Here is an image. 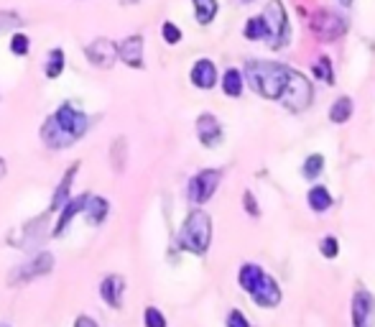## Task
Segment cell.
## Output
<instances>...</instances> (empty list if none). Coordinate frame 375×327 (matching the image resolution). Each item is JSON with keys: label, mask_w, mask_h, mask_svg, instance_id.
<instances>
[{"label": "cell", "mask_w": 375, "mask_h": 327, "mask_svg": "<svg viewBox=\"0 0 375 327\" xmlns=\"http://www.w3.org/2000/svg\"><path fill=\"white\" fill-rule=\"evenodd\" d=\"M87 115L77 110L74 105L69 102H64L56 108L52 118L46 120L44 126H41V141H44L49 148H67L71 146L74 141H80L84 133H87Z\"/></svg>", "instance_id": "cell-1"}, {"label": "cell", "mask_w": 375, "mask_h": 327, "mask_svg": "<svg viewBox=\"0 0 375 327\" xmlns=\"http://www.w3.org/2000/svg\"><path fill=\"white\" fill-rule=\"evenodd\" d=\"M238 282H240V286L248 291L250 300L255 302L258 307L273 309L281 304V300H284L278 282L266 271V269H260L258 264H242L240 273H238Z\"/></svg>", "instance_id": "cell-2"}, {"label": "cell", "mask_w": 375, "mask_h": 327, "mask_svg": "<svg viewBox=\"0 0 375 327\" xmlns=\"http://www.w3.org/2000/svg\"><path fill=\"white\" fill-rule=\"evenodd\" d=\"M250 90L266 98V100H278L286 87V77H288V67L278 62H248L245 74Z\"/></svg>", "instance_id": "cell-3"}, {"label": "cell", "mask_w": 375, "mask_h": 327, "mask_svg": "<svg viewBox=\"0 0 375 327\" xmlns=\"http://www.w3.org/2000/svg\"><path fill=\"white\" fill-rule=\"evenodd\" d=\"M212 243V218L205 210H192L179 230V245L194 256H205Z\"/></svg>", "instance_id": "cell-4"}, {"label": "cell", "mask_w": 375, "mask_h": 327, "mask_svg": "<svg viewBox=\"0 0 375 327\" xmlns=\"http://www.w3.org/2000/svg\"><path fill=\"white\" fill-rule=\"evenodd\" d=\"M263 21L268 26V44L271 49H281L288 44L291 28H288V13H286L284 0H268L263 10Z\"/></svg>", "instance_id": "cell-5"}, {"label": "cell", "mask_w": 375, "mask_h": 327, "mask_svg": "<svg viewBox=\"0 0 375 327\" xmlns=\"http://www.w3.org/2000/svg\"><path fill=\"white\" fill-rule=\"evenodd\" d=\"M278 100L284 102V108H288L291 113H304V110L312 105V84H309V80L302 72H296V69L288 67L286 87Z\"/></svg>", "instance_id": "cell-6"}, {"label": "cell", "mask_w": 375, "mask_h": 327, "mask_svg": "<svg viewBox=\"0 0 375 327\" xmlns=\"http://www.w3.org/2000/svg\"><path fill=\"white\" fill-rule=\"evenodd\" d=\"M309 28H312L314 38H319V41H337L339 36H345V31H348V23H345V19L339 16V13H334V10H327L321 8L317 10L312 16V21H309Z\"/></svg>", "instance_id": "cell-7"}, {"label": "cell", "mask_w": 375, "mask_h": 327, "mask_svg": "<svg viewBox=\"0 0 375 327\" xmlns=\"http://www.w3.org/2000/svg\"><path fill=\"white\" fill-rule=\"evenodd\" d=\"M223 172L220 169H202L199 174H194L187 184V197L192 205H205L214 197V192L220 187Z\"/></svg>", "instance_id": "cell-8"}, {"label": "cell", "mask_w": 375, "mask_h": 327, "mask_svg": "<svg viewBox=\"0 0 375 327\" xmlns=\"http://www.w3.org/2000/svg\"><path fill=\"white\" fill-rule=\"evenodd\" d=\"M352 327H375V300L365 286L352 294Z\"/></svg>", "instance_id": "cell-9"}, {"label": "cell", "mask_w": 375, "mask_h": 327, "mask_svg": "<svg viewBox=\"0 0 375 327\" xmlns=\"http://www.w3.org/2000/svg\"><path fill=\"white\" fill-rule=\"evenodd\" d=\"M196 138L207 148H214V146L223 144V126H220V120L214 118L212 113H202L196 118Z\"/></svg>", "instance_id": "cell-10"}, {"label": "cell", "mask_w": 375, "mask_h": 327, "mask_svg": "<svg viewBox=\"0 0 375 327\" xmlns=\"http://www.w3.org/2000/svg\"><path fill=\"white\" fill-rule=\"evenodd\" d=\"M84 54H87V59L95 64V67L107 69V67H113V62L117 59V46L113 44L110 38H95V41L84 49Z\"/></svg>", "instance_id": "cell-11"}, {"label": "cell", "mask_w": 375, "mask_h": 327, "mask_svg": "<svg viewBox=\"0 0 375 327\" xmlns=\"http://www.w3.org/2000/svg\"><path fill=\"white\" fill-rule=\"evenodd\" d=\"M117 56H120L128 67L143 69V36L141 34H133V36L123 38V41L117 44Z\"/></svg>", "instance_id": "cell-12"}, {"label": "cell", "mask_w": 375, "mask_h": 327, "mask_svg": "<svg viewBox=\"0 0 375 327\" xmlns=\"http://www.w3.org/2000/svg\"><path fill=\"white\" fill-rule=\"evenodd\" d=\"M189 80L199 90H212L217 84V67H214L212 59H196L192 72H189Z\"/></svg>", "instance_id": "cell-13"}, {"label": "cell", "mask_w": 375, "mask_h": 327, "mask_svg": "<svg viewBox=\"0 0 375 327\" xmlns=\"http://www.w3.org/2000/svg\"><path fill=\"white\" fill-rule=\"evenodd\" d=\"M123 291H125V279L123 276H117V273L105 276L102 284H100V297H102V302L110 304L113 309L123 307Z\"/></svg>", "instance_id": "cell-14"}, {"label": "cell", "mask_w": 375, "mask_h": 327, "mask_svg": "<svg viewBox=\"0 0 375 327\" xmlns=\"http://www.w3.org/2000/svg\"><path fill=\"white\" fill-rule=\"evenodd\" d=\"M84 205H87V194H82V197H74L59 210V220H56V225H54V238H59L69 227V223L74 220V215H80L84 212Z\"/></svg>", "instance_id": "cell-15"}, {"label": "cell", "mask_w": 375, "mask_h": 327, "mask_svg": "<svg viewBox=\"0 0 375 327\" xmlns=\"http://www.w3.org/2000/svg\"><path fill=\"white\" fill-rule=\"evenodd\" d=\"M52 266H54V256L52 253H38L36 258H31L26 266H21V269H18V279L28 282V279H36V276H44V273L52 271Z\"/></svg>", "instance_id": "cell-16"}, {"label": "cell", "mask_w": 375, "mask_h": 327, "mask_svg": "<svg viewBox=\"0 0 375 327\" xmlns=\"http://www.w3.org/2000/svg\"><path fill=\"white\" fill-rule=\"evenodd\" d=\"M110 212V202L100 194H87V205H84V215H87L89 225H102Z\"/></svg>", "instance_id": "cell-17"}, {"label": "cell", "mask_w": 375, "mask_h": 327, "mask_svg": "<svg viewBox=\"0 0 375 327\" xmlns=\"http://www.w3.org/2000/svg\"><path fill=\"white\" fill-rule=\"evenodd\" d=\"M77 169H80V164H71L69 169H67V174H64V179L59 182V187H56V192H54V200H52V210L54 212H59V210L69 202V192H71V182H74V174H77Z\"/></svg>", "instance_id": "cell-18"}, {"label": "cell", "mask_w": 375, "mask_h": 327, "mask_svg": "<svg viewBox=\"0 0 375 327\" xmlns=\"http://www.w3.org/2000/svg\"><path fill=\"white\" fill-rule=\"evenodd\" d=\"M192 5H194V19L199 26H209L217 19V10H220L217 0H192Z\"/></svg>", "instance_id": "cell-19"}, {"label": "cell", "mask_w": 375, "mask_h": 327, "mask_svg": "<svg viewBox=\"0 0 375 327\" xmlns=\"http://www.w3.org/2000/svg\"><path fill=\"white\" fill-rule=\"evenodd\" d=\"M306 202H309V207L314 210V212H327V210L332 207V194L327 187H321V184H314L312 190H309V194H306Z\"/></svg>", "instance_id": "cell-20"}, {"label": "cell", "mask_w": 375, "mask_h": 327, "mask_svg": "<svg viewBox=\"0 0 375 327\" xmlns=\"http://www.w3.org/2000/svg\"><path fill=\"white\" fill-rule=\"evenodd\" d=\"M242 87H245V77L240 69H227L223 74V92L227 98H240Z\"/></svg>", "instance_id": "cell-21"}, {"label": "cell", "mask_w": 375, "mask_h": 327, "mask_svg": "<svg viewBox=\"0 0 375 327\" xmlns=\"http://www.w3.org/2000/svg\"><path fill=\"white\" fill-rule=\"evenodd\" d=\"M242 36L248 38V41H268V26L263 16H253L248 19L245 28H242Z\"/></svg>", "instance_id": "cell-22"}, {"label": "cell", "mask_w": 375, "mask_h": 327, "mask_svg": "<svg viewBox=\"0 0 375 327\" xmlns=\"http://www.w3.org/2000/svg\"><path fill=\"white\" fill-rule=\"evenodd\" d=\"M352 118V100H350L348 95H342L337 100L332 102L330 108V120L332 123H348Z\"/></svg>", "instance_id": "cell-23"}, {"label": "cell", "mask_w": 375, "mask_h": 327, "mask_svg": "<svg viewBox=\"0 0 375 327\" xmlns=\"http://www.w3.org/2000/svg\"><path fill=\"white\" fill-rule=\"evenodd\" d=\"M64 64H67V56H64V49H52L49 56H46L44 72L49 80H56L59 74L64 72Z\"/></svg>", "instance_id": "cell-24"}, {"label": "cell", "mask_w": 375, "mask_h": 327, "mask_svg": "<svg viewBox=\"0 0 375 327\" xmlns=\"http://www.w3.org/2000/svg\"><path fill=\"white\" fill-rule=\"evenodd\" d=\"M312 72L317 80H321L324 84H334V69H332V62L330 56H319L317 62H314Z\"/></svg>", "instance_id": "cell-25"}, {"label": "cell", "mask_w": 375, "mask_h": 327, "mask_svg": "<svg viewBox=\"0 0 375 327\" xmlns=\"http://www.w3.org/2000/svg\"><path fill=\"white\" fill-rule=\"evenodd\" d=\"M324 172V156L321 154H309L306 156V161L302 166V174L306 179H317L319 174Z\"/></svg>", "instance_id": "cell-26"}, {"label": "cell", "mask_w": 375, "mask_h": 327, "mask_svg": "<svg viewBox=\"0 0 375 327\" xmlns=\"http://www.w3.org/2000/svg\"><path fill=\"white\" fill-rule=\"evenodd\" d=\"M28 49H31V38H28L26 34H13V38H10V52L16 56H26Z\"/></svg>", "instance_id": "cell-27"}, {"label": "cell", "mask_w": 375, "mask_h": 327, "mask_svg": "<svg viewBox=\"0 0 375 327\" xmlns=\"http://www.w3.org/2000/svg\"><path fill=\"white\" fill-rule=\"evenodd\" d=\"M143 322H146V327H166V317H163L161 309H156V307H146V312H143Z\"/></svg>", "instance_id": "cell-28"}, {"label": "cell", "mask_w": 375, "mask_h": 327, "mask_svg": "<svg viewBox=\"0 0 375 327\" xmlns=\"http://www.w3.org/2000/svg\"><path fill=\"white\" fill-rule=\"evenodd\" d=\"M161 36H163L166 44H179V41H181V28H179L177 23L166 21V23L161 26Z\"/></svg>", "instance_id": "cell-29"}, {"label": "cell", "mask_w": 375, "mask_h": 327, "mask_svg": "<svg viewBox=\"0 0 375 327\" xmlns=\"http://www.w3.org/2000/svg\"><path fill=\"white\" fill-rule=\"evenodd\" d=\"M319 251H321V256H324V258H337V253H339L337 238H334V236H327L324 240H321Z\"/></svg>", "instance_id": "cell-30"}, {"label": "cell", "mask_w": 375, "mask_h": 327, "mask_svg": "<svg viewBox=\"0 0 375 327\" xmlns=\"http://www.w3.org/2000/svg\"><path fill=\"white\" fill-rule=\"evenodd\" d=\"M23 21L18 19L13 10H0V31H8V28H18Z\"/></svg>", "instance_id": "cell-31"}, {"label": "cell", "mask_w": 375, "mask_h": 327, "mask_svg": "<svg viewBox=\"0 0 375 327\" xmlns=\"http://www.w3.org/2000/svg\"><path fill=\"white\" fill-rule=\"evenodd\" d=\"M242 205H245L250 218H258L260 215V207H258V202H255V197H253V192H245V194H242Z\"/></svg>", "instance_id": "cell-32"}, {"label": "cell", "mask_w": 375, "mask_h": 327, "mask_svg": "<svg viewBox=\"0 0 375 327\" xmlns=\"http://www.w3.org/2000/svg\"><path fill=\"white\" fill-rule=\"evenodd\" d=\"M227 327H250V322L245 319L240 309H232L230 315H227Z\"/></svg>", "instance_id": "cell-33"}, {"label": "cell", "mask_w": 375, "mask_h": 327, "mask_svg": "<svg viewBox=\"0 0 375 327\" xmlns=\"http://www.w3.org/2000/svg\"><path fill=\"white\" fill-rule=\"evenodd\" d=\"M74 327H98V322H95L92 317H87V315H82V317H77Z\"/></svg>", "instance_id": "cell-34"}, {"label": "cell", "mask_w": 375, "mask_h": 327, "mask_svg": "<svg viewBox=\"0 0 375 327\" xmlns=\"http://www.w3.org/2000/svg\"><path fill=\"white\" fill-rule=\"evenodd\" d=\"M5 172H8V166H5V161H3V159H0V179H3V177H5Z\"/></svg>", "instance_id": "cell-35"}, {"label": "cell", "mask_w": 375, "mask_h": 327, "mask_svg": "<svg viewBox=\"0 0 375 327\" xmlns=\"http://www.w3.org/2000/svg\"><path fill=\"white\" fill-rule=\"evenodd\" d=\"M342 3H345V5H350V3H352V0H342Z\"/></svg>", "instance_id": "cell-36"}, {"label": "cell", "mask_w": 375, "mask_h": 327, "mask_svg": "<svg viewBox=\"0 0 375 327\" xmlns=\"http://www.w3.org/2000/svg\"><path fill=\"white\" fill-rule=\"evenodd\" d=\"M242 3H253V0H242Z\"/></svg>", "instance_id": "cell-37"}, {"label": "cell", "mask_w": 375, "mask_h": 327, "mask_svg": "<svg viewBox=\"0 0 375 327\" xmlns=\"http://www.w3.org/2000/svg\"><path fill=\"white\" fill-rule=\"evenodd\" d=\"M125 3H135V0H125Z\"/></svg>", "instance_id": "cell-38"}]
</instances>
